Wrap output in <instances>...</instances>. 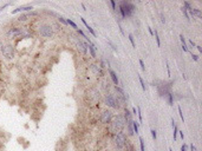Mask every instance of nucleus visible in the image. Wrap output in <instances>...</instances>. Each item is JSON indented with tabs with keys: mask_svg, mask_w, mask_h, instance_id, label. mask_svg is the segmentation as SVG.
I'll return each instance as SVG.
<instances>
[{
	"mask_svg": "<svg viewBox=\"0 0 202 151\" xmlns=\"http://www.w3.org/2000/svg\"><path fill=\"white\" fill-rule=\"evenodd\" d=\"M0 51H1V54L4 56V58H6V59H12L14 57V47H13V45L2 44V46L0 47Z\"/></svg>",
	"mask_w": 202,
	"mask_h": 151,
	"instance_id": "423d86ee",
	"label": "nucleus"
},
{
	"mask_svg": "<svg viewBox=\"0 0 202 151\" xmlns=\"http://www.w3.org/2000/svg\"><path fill=\"white\" fill-rule=\"evenodd\" d=\"M58 21H59V23H62V24H64V25H68L66 19L64 18V17H62V16H61V17H58Z\"/></svg>",
	"mask_w": 202,
	"mask_h": 151,
	"instance_id": "7c9ffc66",
	"label": "nucleus"
},
{
	"mask_svg": "<svg viewBox=\"0 0 202 151\" xmlns=\"http://www.w3.org/2000/svg\"><path fill=\"white\" fill-rule=\"evenodd\" d=\"M180 40H181V43H182V49H183V51H185V52H188L189 50H188V47H187V44H185L183 34H180Z\"/></svg>",
	"mask_w": 202,
	"mask_h": 151,
	"instance_id": "412c9836",
	"label": "nucleus"
},
{
	"mask_svg": "<svg viewBox=\"0 0 202 151\" xmlns=\"http://www.w3.org/2000/svg\"><path fill=\"white\" fill-rule=\"evenodd\" d=\"M166 66H167L168 77H171V73H170V66H169V64H168V63H166Z\"/></svg>",
	"mask_w": 202,
	"mask_h": 151,
	"instance_id": "c9c22d12",
	"label": "nucleus"
},
{
	"mask_svg": "<svg viewBox=\"0 0 202 151\" xmlns=\"http://www.w3.org/2000/svg\"><path fill=\"white\" fill-rule=\"evenodd\" d=\"M190 56H192V58H193L195 62H199V56H197V54L190 53Z\"/></svg>",
	"mask_w": 202,
	"mask_h": 151,
	"instance_id": "e433bc0d",
	"label": "nucleus"
},
{
	"mask_svg": "<svg viewBox=\"0 0 202 151\" xmlns=\"http://www.w3.org/2000/svg\"><path fill=\"white\" fill-rule=\"evenodd\" d=\"M132 129H134V133H137L140 132V123L137 120H132Z\"/></svg>",
	"mask_w": 202,
	"mask_h": 151,
	"instance_id": "aec40b11",
	"label": "nucleus"
},
{
	"mask_svg": "<svg viewBox=\"0 0 202 151\" xmlns=\"http://www.w3.org/2000/svg\"><path fill=\"white\" fill-rule=\"evenodd\" d=\"M187 150H188V145L183 143V144H182V146H181V151H187Z\"/></svg>",
	"mask_w": 202,
	"mask_h": 151,
	"instance_id": "4c0bfd02",
	"label": "nucleus"
},
{
	"mask_svg": "<svg viewBox=\"0 0 202 151\" xmlns=\"http://www.w3.org/2000/svg\"><path fill=\"white\" fill-rule=\"evenodd\" d=\"M88 51L90 52V56L95 59V58H97V54H96V46L94 44H89L88 45Z\"/></svg>",
	"mask_w": 202,
	"mask_h": 151,
	"instance_id": "2eb2a0df",
	"label": "nucleus"
},
{
	"mask_svg": "<svg viewBox=\"0 0 202 151\" xmlns=\"http://www.w3.org/2000/svg\"><path fill=\"white\" fill-rule=\"evenodd\" d=\"M190 18L192 17H197V18H202V12H201V9H194L193 7V11H192V14L189 16Z\"/></svg>",
	"mask_w": 202,
	"mask_h": 151,
	"instance_id": "a211bd4d",
	"label": "nucleus"
},
{
	"mask_svg": "<svg viewBox=\"0 0 202 151\" xmlns=\"http://www.w3.org/2000/svg\"><path fill=\"white\" fill-rule=\"evenodd\" d=\"M160 17H161V23H162V24H164V23H166V18H164V14H163V13H161V14H160Z\"/></svg>",
	"mask_w": 202,
	"mask_h": 151,
	"instance_id": "58836bf2",
	"label": "nucleus"
},
{
	"mask_svg": "<svg viewBox=\"0 0 202 151\" xmlns=\"http://www.w3.org/2000/svg\"><path fill=\"white\" fill-rule=\"evenodd\" d=\"M190 151H196V148H195V145H194V144L190 145Z\"/></svg>",
	"mask_w": 202,
	"mask_h": 151,
	"instance_id": "37998d69",
	"label": "nucleus"
},
{
	"mask_svg": "<svg viewBox=\"0 0 202 151\" xmlns=\"http://www.w3.org/2000/svg\"><path fill=\"white\" fill-rule=\"evenodd\" d=\"M109 5L111 6L112 11H115V9H116V6H117V5H116V1H114V0H110V1H109Z\"/></svg>",
	"mask_w": 202,
	"mask_h": 151,
	"instance_id": "c756f323",
	"label": "nucleus"
},
{
	"mask_svg": "<svg viewBox=\"0 0 202 151\" xmlns=\"http://www.w3.org/2000/svg\"><path fill=\"white\" fill-rule=\"evenodd\" d=\"M134 120V119H132ZM132 120H127L125 126H127V136L131 137L134 136V129H132Z\"/></svg>",
	"mask_w": 202,
	"mask_h": 151,
	"instance_id": "ddd939ff",
	"label": "nucleus"
},
{
	"mask_svg": "<svg viewBox=\"0 0 202 151\" xmlns=\"http://www.w3.org/2000/svg\"><path fill=\"white\" fill-rule=\"evenodd\" d=\"M150 132H151V136H152V138H154V139H156V138H157V133H156V130L151 129V130H150Z\"/></svg>",
	"mask_w": 202,
	"mask_h": 151,
	"instance_id": "2f4dec72",
	"label": "nucleus"
},
{
	"mask_svg": "<svg viewBox=\"0 0 202 151\" xmlns=\"http://www.w3.org/2000/svg\"><path fill=\"white\" fill-rule=\"evenodd\" d=\"M137 116H138V123L140 124H142V122H143V118H142V112H141V109L140 107H137Z\"/></svg>",
	"mask_w": 202,
	"mask_h": 151,
	"instance_id": "bb28decb",
	"label": "nucleus"
},
{
	"mask_svg": "<svg viewBox=\"0 0 202 151\" xmlns=\"http://www.w3.org/2000/svg\"><path fill=\"white\" fill-rule=\"evenodd\" d=\"M115 115L112 112V110H104V111H102V113L99 116V122L104 125H109L111 123Z\"/></svg>",
	"mask_w": 202,
	"mask_h": 151,
	"instance_id": "0eeeda50",
	"label": "nucleus"
},
{
	"mask_svg": "<svg viewBox=\"0 0 202 151\" xmlns=\"http://www.w3.org/2000/svg\"><path fill=\"white\" fill-rule=\"evenodd\" d=\"M181 12H182V13L185 14V17L187 18V20H190V17H189V14H188V11H187V9H185V7H183V6L181 7Z\"/></svg>",
	"mask_w": 202,
	"mask_h": 151,
	"instance_id": "b1692460",
	"label": "nucleus"
},
{
	"mask_svg": "<svg viewBox=\"0 0 202 151\" xmlns=\"http://www.w3.org/2000/svg\"><path fill=\"white\" fill-rule=\"evenodd\" d=\"M129 40H130V43H131L132 47H136V44H135V39H134V36L132 34H129Z\"/></svg>",
	"mask_w": 202,
	"mask_h": 151,
	"instance_id": "c85d7f7f",
	"label": "nucleus"
},
{
	"mask_svg": "<svg viewBox=\"0 0 202 151\" xmlns=\"http://www.w3.org/2000/svg\"><path fill=\"white\" fill-rule=\"evenodd\" d=\"M80 20H82V23H83V24L85 25V27L88 28V31H89V32H90V33H91V34H92V36H94V37H96V36H97V34H96V32L94 31V28H92V27H91V26H89V24H88V23H86V21H85V19L83 18V17H80Z\"/></svg>",
	"mask_w": 202,
	"mask_h": 151,
	"instance_id": "f3484780",
	"label": "nucleus"
},
{
	"mask_svg": "<svg viewBox=\"0 0 202 151\" xmlns=\"http://www.w3.org/2000/svg\"><path fill=\"white\" fill-rule=\"evenodd\" d=\"M127 137L128 136L125 135L124 131H121V132L114 135V145L117 150H122V149L125 148V145L128 143V138Z\"/></svg>",
	"mask_w": 202,
	"mask_h": 151,
	"instance_id": "7ed1b4c3",
	"label": "nucleus"
},
{
	"mask_svg": "<svg viewBox=\"0 0 202 151\" xmlns=\"http://www.w3.org/2000/svg\"><path fill=\"white\" fill-rule=\"evenodd\" d=\"M125 118H124L123 113H118L117 116H115L111 120V123L108 125V130L112 136L116 133L123 131V129L125 128Z\"/></svg>",
	"mask_w": 202,
	"mask_h": 151,
	"instance_id": "f03ea898",
	"label": "nucleus"
},
{
	"mask_svg": "<svg viewBox=\"0 0 202 151\" xmlns=\"http://www.w3.org/2000/svg\"><path fill=\"white\" fill-rule=\"evenodd\" d=\"M104 104L110 109H117L118 110V109L122 107L121 103L117 100V98L115 97V95L111 93V92H106L104 95Z\"/></svg>",
	"mask_w": 202,
	"mask_h": 151,
	"instance_id": "20e7f679",
	"label": "nucleus"
},
{
	"mask_svg": "<svg viewBox=\"0 0 202 151\" xmlns=\"http://www.w3.org/2000/svg\"><path fill=\"white\" fill-rule=\"evenodd\" d=\"M108 72H109V76H110V78L112 80V83L115 84V86H118V85H119V80H118V77H117L116 72H115L114 70H111V69H109Z\"/></svg>",
	"mask_w": 202,
	"mask_h": 151,
	"instance_id": "f8f14e48",
	"label": "nucleus"
},
{
	"mask_svg": "<svg viewBox=\"0 0 202 151\" xmlns=\"http://www.w3.org/2000/svg\"><path fill=\"white\" fill-rule=\"evenodd\" d=\"M178 109V113H180V117H181V120L185 123V117H183V112H182V109H181V106L177 107Z\"/></svg>",
	"mask_w": 202,
	"mask_h": 151,
	"instance_id": "cd10ccee",
	"label": "nucleus"
},
{
	"mask_svg": "<svg viewBox=\"0 0 202 151\" xmlns=\"http://www.w3.org/2000/svg\"><path fill=\"white\" fill-rule=\"evenodd\" d=\"M108 44H109V45H110V46H111V47H112V50H114L115 52H117V47H116V45L112 44V43H111L110 40H108Z\"/></svg>",
	"mask_w": 202,
	"mask_h": 151,
	"instance_id": "72a5a7b5",
	"label": "nucleus"
},
{
	"mask_svg": "<svg viewBox=\"0 0 202 151\" xmlns=\"http://www.w3.org/2000/svg\"><path fill=\"white\" fill-rule=\"evenodd\" d=\"M138 62H140V65H141V69H142V71H145V65H144V62H143L142 59H140Z\"/></svg>",
	"mask_w": 202,
	"mask_h": 151,
	"instance_id": "473e14b6",
	"label": "nucleus"
},
{
	"mask_svg": "<svg viewBox=\"0 0 202 151\" xmlns=\"http://www.w3.org/2000/svg\"><path fill=\"white\" fill-rule=\"evenodd\" d=\"M90 69H91V71L94 72L95 76H98V77H102V76H103V69L99 66L98 63L91 64V65H90Z\"/></svg>",
	"mask_w": 202,
	"mask_h": 151,
	"instance_id": "1a4fd4ad",
	"label": "nucleus"
},
{
	"mask_svg": "<svg viewBox=\"0 0 202 151\" xmlns=\"http://www.w3.org/2000/svg\"><path fill=\"white\" fill-rule=\"evenodd\" d=\"M189 44L192 45V46H193V47H196V44H195V43H194L193 40H189Z\"/></svg>",
	"mask_w": 202,
	"mask_h": 151,
	"instance_id": "c03bdc74",
	"label": "nucleus"
},
{
	"mask_svg": "<svg viewBox=\"0 0 202 151\" xmlns=\"http://www.w3.org/2000/svg\"><path fill=\"white\" fill-rule=\"evenodd\" d=\"M169 151H173V149H171V148H169Z\"/></svg>",
	"mask_w": 202,
	"mask_h": 151,
	"instance_id": "49530a36",
	"label": "nucleus"
},
{
	"mask_svg": "<svg viewBox=\"0 0 202 151\" xmlns=\"http://www.w3.org/2000/svg\"><path fill=\"white\" fill-rule=\"evenodd\" d=\"M148 31H149V33L151 36H154V31H152V28L151 27H148Z\"/></svg>",
	"mask_w": 202,
	"mask_h": 151,
	"instance_id": "79ce46f5",
	"label": "nucleus"
},
{
	"mask_svg": "<svg viewBox=\"0 0 202 151\" xmlns=\"http://www.w3.org/2000/svg\"><path fill=\"white\" fill-rule=\"evenodd\" d=\"M138 80H140V84H141V86H142V90L145 91V90H147V85H145L144 80H143V78H142L141 76H138Z\"/></svg>",
	"mask_w": 202,
	"mask_h": 151,
	"instance_id": "4be33fe9",
	"label": "nucleus"
},
{
	"mask_svg": "<svg viewBox=\"0 0 202 151\" xmlns=\"http://www.w3.org/2000/svg\"><path fill=\"white\" fill-rule=\"evenodd\" d=\"M9 5H12V2H7V4H4L1 7H0V11H4V9H6L7 6H9Z\"/></svg>",
	"mask_w": 202,
	"mask_h": 151,
	"instance_id": "f704fd0d",
	"label": "nucleus"
},
{
	"mask_svg": "<svg viewBox=\"0 0 202 151\" xmlns=\"http://www.w3.org/2000/svg\"><path fill=\"white\" fill-rule=\"evenodd\" d=\"M38 32H39V34L43 37V38H52L53 34H54L52 25H49V24H42V25H39Z\"/></svg>",
	"mask_w": 202,
	"mask_h": 151,
	"instance_id": "39448f33",
	"label": "nucleus"
},
{
	"mask_svg": "<svg viewBox=\"0 0 202 151\" xmlns=\"http://www.w3.org/2000/svg\"><path fill=\"white\" fill-rule=\"evenodd\" d=\"M123 116H124V118H125V122H127V120H132V119H134V118H132L131 111H130L129 109H127V107H124Z\"/></svg>",
	"mask_w": 202,
	"mask_h": 151,
	"instance_id": "dca6fc26",
	"label": "nucleus"
},
{
	"mask_svg": "<svg viewBox=\"0 0 202 151\" xmlns=\"http://www.w3.org/2000/svg\"><path fill=\"white\" fill-rule=\"evenodd\" d=\"M66 23H68V25H70L72 28H75V30H77L78 27H77V25H76V23L75 21H72L71 19H66Z\"/></svg>",
	"mask_w": 202,
	"mask_h": 151,
	"instance_id": "5701e85b",
	"label": "nucleus"
},
{
	"mask_svg": "<svg viewBox=\"0 0 202 151\" xmlns=\"http://www.w3.org/2000/svg\"><path fill=\"white\" fill-rule=\"evenodd\" d=\"M140 146H141V151H145V146H144V139L140 137Z\"/></svg>",
	"mask_w": 202,
	"mask_h": 151,
	"instance_id": "a878e982",
	"label": "nucleus"
},
{
	"mask_svg": "<svg viewBox=\"0 0 202 151\" xmlns=\"http://www.w3.org/2000/svg\"><path fill=\"white\" fill-rule=\"evenodd\" d=\"M75 41H76V46H77V50H78L79 52L83 54H86V52H88V45H89L88 43L83 41L80 38H76Z\"/></svg>",
	"mask_w": 202,
	"mask_h": 151,
	"instance_id": "6e6552de",
	"label": "nucleus"
},
{
	"mask_svg": "<svg viewBox=\"0 0 202 151\" xmlns=\"http://www.w3.org/2000/svg\"><path fill=\"white\" fill-rule=\"evenodd\" d=\"M196 49H197V51L201 53V52H202V47H201V46H200V45H196Z\"/></svg>",
	"mask_w": 202,
	"mask_h": 151,
	"instance_id": "a19ab883",
	"label": "nucleus"
},
{
	"mask_svg": "<svg viewBox=\"0 0 202 151\" xmlns=\"http://www.w3.org/2000/svg\"><path fill=\"white\" fill-rule=\"evenodd\" d=\"M178 133H180V136H181V138L183 139V138H185V135H183V131H178Z\"/></svg>",
	"mask_w": 202,
	"mask_h": 151,
	"instance_id": "a18cd8bd",
	"label": "nucleus"
},
{
	"mask_svg": "<svg viewBox=\"0 0 202 151\" xmlns=\"http://www.w3.org/2000/svg\"><path fill=\"white\" fill-rule=\"evenodd\" d=\"M38 13L37 12H30V13H25V14H21V16H19L17 18V20L19 23H25L28 20V18H31V17H35Z\"/></svg>",
	"mask_w": 202,
	"mask_h": 151,
	"instance_id": "9b49d317",
	"label": "nucleus"
},
{
	"mask_svg": "<svg viewBox=\"0 0 202 151\" xmlns=\"http://www.w3.org/2000/svg\"><path fill=\"white\" fill-rule=\"evenodd\" d=\"M154 37H155V39H156V43H157V46H161V41H160V36H158V32L155 30V32H154Z\"/></svg>",
	"mask_w": 202,
	"mask_h": 151,
	"instance_id": "393cba45",
	"label": "nucleus"
},
{
	"mask_svg": "<svg viewBox=\"0 0 202 151\" xmlns=\"http://www.w3.org/2000/svg\"><path fill=\"white\" fill-rule=\"evenodd\" d=\"M116 5L117 6H116L115 12L117 13V21H119L121 19L130 18L132 14L136 12V6L131 1H127V0L117 1Z\"/></svg>",
	"mask_w": 202,
	"mask_h": 151,
	"instance_id": "f257e3e1",
	"label": "nucleus"
},
{
	"mask_svg": "<svg viewBox=\"0 0 202 151\" xmlns=\"http://www.w3.org/2000/svg\"><path fill=\"white\" fill-rule=\"evenodd\" d=\"M163 98L167 100V103H168L169 106H173V105H174V95H173V92H168L167 95H166Z\"/></svg>",
	"mask_w": 202,
	"mask_h": 151,
	"instance_id": "4468645a",
	"label": "nucleus"
},
{
	"mask_svg": "<svg viewBox=\"0 0 202 151\" xmlns=\"http://www.w3.org/2000/svg\"><path fill=\"white\" fill-rule=\"evenodd\" d=\"M136 112H137V111H136V107H132V109H131L132 116H136Z\"/></svg>",
	"mask_w": 202,
	"mask_h": 151,
	"instance_id": "ea45409f",
	"label": "nucleus"
},
{
	"mask_svg": "<svg viewBox=\"0 0 202 151\" xmlns=\"http://www.w3.org/2000/svg\"><path fill=\"white\" fill-rule=\"evenodd\" d=\"M32 9H33V6L25 5V6H19V7H17L16 9H13L11 13L12 14H16V13H19V12H32Z\"/></svg>",
	"mask_w": 202,
	"mask_h": 151,
	"instance_id": "9d476101",
	"label": "nucleus"
},
{
	"mask_svg": "<svg viewBox=\"0 0 202 151\" xmlns=\"http://www.w3.org/2000/svg\"><path fill=\"white\" fill-rule=\"evenodd\" d=\"M171 126H173V130H174L173 137H174V141H176V136L178 133V129H177V125H176V122L174 120V118H171Z\"/></svg>",
	"mask_w": 202,
	"mask_h": 151,
	"instance_id": "6ab92c4d",
	"label": "nucleus"
}]
</instances>
